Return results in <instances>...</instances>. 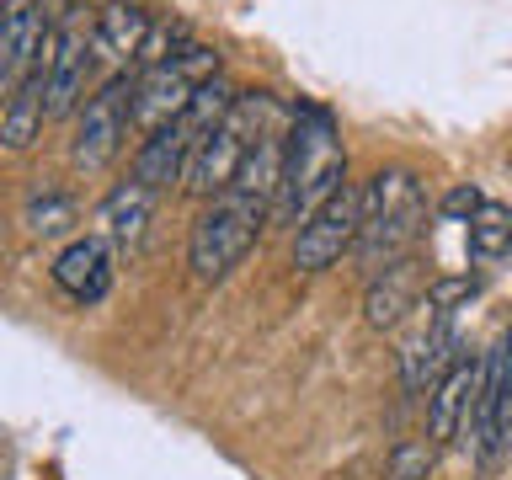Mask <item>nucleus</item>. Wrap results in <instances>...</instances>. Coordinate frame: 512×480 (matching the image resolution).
<instances>
[{"label": "nucleus", "mask_w": 512, "mask_h": 480, "mask_svg": "<svg viewBox=\"0 0 512 480\" xmlns=\"http://www.w3.org/2000/svg\"><path fill=\"white\" fill-rule=\"evenodd\" d=\"M336 187H347V150L336 139L331 112L299 107L283 134V176H278V198H272V219L299 230Z\"/></svg>", "instance_id": "nucleus-1"}, {"label": "nucleus", "mask_w": 512, "mask_h": 480, "mask_svg": "<svg viewBox=\"0 0 512 480\" xmlns=\"http://www.w3.org/2000/svg\"><path fill=\"white\" fill-rule=\"evenodd\" d=\"M358 203H363V224H358L352 251H358V262L368 272H379L395 256H406V246L422 235L427 198H422V182L406 166H384L358 187Z\"/></svg>", "instance_id": "nucleus-2"}, {"label": "nucleus", "mask_w": 512, "mask_h": 480, "mask_svg": "<svg viewBox=\"0 0 512 480\" xmlns=\"http://www.w3.org/2000/svg\"><path fill=\"white\" fill-rule=\"evenodd\" d=\"M267 128H278V102H272L267 91H240L235 107L224 112V123L208 139H198V150H192V160H187L182 182H187L192 198L214 203L219 192L235 182L240 160H246V150L267 134Z\"/></svg>", "instance_id": "nucleus-3"}, {"label": "nucleus", "mask_w": 512, "mask_h": 480, "mask_svg": "<svg viewBox=\"0 0 512 480\" xmlns=\"http://www.w3.org/2000/svg\"><path fill=\"white\" fill-rule=\"evenodd\" d=\"M272 219L267 203L246 198V192L224 187L214 203L198 214V224H192L187 235V267L198 283H219L230 278V272L246 262V251L256 246V235H262V224Z\"/></svg>", "instance_id": "nucleus-4"}, {"label": "nucleus", "mask_w": 512, "mask_h": 480, "mask_svg": "<svg viewBox=\"0 0 512 480\" xmlns=\"http://www.w3.org/2000/svg\"><path fill=\"white\" fill-rule=\"evenodd\" d=\"M219 75V54L203 43H187L176 59L155 64V70H139L134 75V128H160V123H176L192 102V91L203 86V80Z\"/></svg>", "instance_id": "nucleus-5"}, {"label": "nucleus", "mask_w": 512, "mask_h": 480, "mask_svg": "<svg viewBox=\"0 0 512 480\" xmlns=\"http://www.w3.org/2000/svg\"><path fill=\"white\" fill-rule=\"evenodd\" d=\"M128 128H134V75H107L102 86L86 96L75 118V139H70V160L80 171H102L118 160Z\"/></svg>", "instance_id": "nucleus-6"}, {"label": "nucleus", "mask_w": 512, "mask_h": 480, "mask_svg": "<svg viewBox=\"0 0 512 480\" xmlns=\"http://www.w3.org/2000/svg\"><path fill=\"white\" fill-rule=\"evenodd\" d=\"M507 438H512V326L502 331V342L480 358V395H475V411H470V422H464L459 443L475 448L480 464H496Z\"/></svg>", "instance_id": "nucleus-7"}, {"label": "nucleus", "mask_w": 512, "mask_h": 480, "mask_svg": "<svg viewBox=\"0 0 512 480\" xmlns=\"http://www.w3.org/2000/svg\"><path fill=\"white\" fill-rule=\"evenodd\" d=\"M358 224H363V203H358V187L347 182V187H336L331 198L294 230V267L299 272L336 267L352 251V240H358Z\"/></svg>", "instance_id": "nucleus-8"}, {"label": "nucleus", "mask_w": 512, "mask_h": 480, "mask_svg": "<svg viewBox=\"0 0 512 480\" xmlns=\"http://www.w3.org/2000/svg\"><path fill=\"white\" fill-rule=\"evenodd\" d=\"M48 272H54L59 294H70L75 304H102L112 278H118V251H112L102 235H80V240H70V246L54 256Z\"/></svg>", "instance_id": "nucleus-9"}, {"label": "nucleus", "mask_w": 512, "mask_h": 480, "mask_svg": "<svg viewBox=\"0 0 512 480\" xmlns=\"http://www.w3.org/2000/svg\"><path fill=\"white\" fill-rule=\"evenodd\" d=\"M475 395H480V358H459L448 363V374L427 390V443H454L464 422L475 411Z\"/></svg>", "instance_id": "nucleus-10"}, {"label": "nucleus", "mask_w": 512, "mask_h": 480, "mask_svg": "<svg viewBox=\"0 0 512 480\" xmlns=\"http://www.w3.org/2000/svg\"><path fill=\"white\" fill-rule=\"evenodd\" d=\"M86 75H91V38L80 27H59L48 43V75H43V102L48 118H70L86 96Z\"/></svg>", "instance_id": "nucleus-11"}, {"label": "nucleus", "mask_w": 512, "mask_h": 480, "mask_svg": "<svg viewBox=\"0 0 512 480\" xmlns=\"http://www.w3.org/2000/svg\"><path fill=\"white\" fill-rule=\"evenodd\" d=\"M422 304V267L411 262V256H395L390 267L374 272V283H368L363 294V320L374 331H390L406 320V310H416Z\"/></svg>", "instance_id": "nucleus-12"}, {"label": "nucleus", "mask_w": 512, "mask_h": 480, "mask_svg": "<svg viewBox=\"0 0 512 480\" xmlns=\"http://www.w3.org/2000/svg\"><path fill=\"white\" fill-rule=\"evenodd\" d=\"M459 358V331H454V315H427V331H416L406 352H400V374H406V390L411 395H422L432 390L443 374H448V363Z\"/></svg>", "instance_id": "nucleus-13"}, {"label": "nucleus", "mask_w": 512, "mask_h": 480, "mask_svg": "<svg viewBox=\"0 0 512 480\" xmlns=\"http://www.w3.org/2000/svg\"><path fill=\"white\" fill-rule=\"evenodd\" d=\"M150 214H155V192L139 187V182H118L102 203H96V214H91L96 230L91 235H102L112 251H134L139 240H144Z\"/></svg>", "instance_id": "nucleus-14"}, {"label": "nucleus", "mask_w": 512, "mask_h": 480, "mask_svg": "<svg viewBox=\"0 0 512 480\" xmlns=\"http://www.w3.org/2000/svg\"><path fill=\"white\" fill-rule=\"evenodd\" d=\"M155 16L139 6V0H107L91 22V59L102 64H134L144 32H150Z\"/></svg>", "instance_id": "nucleus-15"}, {"label": "nucleus", "mask_w": 512, "mask_h": 480, "mask_svg": "<svg viewBox=\"0 0 512 480\" xmlns=\"http://www.w3.org/2000/svg\"><path fill=\"white\" fill-rule=\"evenodd\" d=\"M187 160H192V139L182 123H160L144 134V144L134 150V182L150 187V192H166L187 176Z\"/></svg>", "instance_id": "nucleus-16"}, {"label": "nucleus", "mask_w": 512, "mask_h": 480, "mask_svg": "<svg viewBox=\"0 0 512 480\" xmlns=\"http://www.w3.org/2000/svg\"><path fill=\"white\" fill-rule=\"evenodd\" d=\"M43 75H48V54L11 86V102H6V112H0V144H6V150H27V144L43 134V118H48Z\"/></svg>", "instance_id": "nucleus-17"}, {"label": "nucleus", "mask_w": 512, "mask_h": 480, "mask_svg": "<svg viewBox=\"0 0 512 480\" xmlns=\"http://www.w3.org/2000/svg\"><path fill=\"white\" fill-rule=\"evenodd\" d=\"M235 96H240V91H235V86H230V80H224V75H214V80H203V86L192 91V102H187V112H182V118H176V123L187 128L192 150H198V139H208V134H214V128L224 123V112L235 107Z\"/></svg>", "instance_id": "nucleus-18"}, {"label": "nucleus", "mask_w": 512, "mask_h": 480, "mask_svg": "<svg viewBox=\"0 0 512 480\" xmlns=\"http://www.w3.org/2000/svg\"><path fill=\"white\" fill-rule=\"evenodd\" d=\"M470 256L475 262H502V256H512V208L486 203L470 219Z\"/></svg>", "instance_id": "nucleus-19"}, {"label": "nucleus", "mask_w": 512, "mask_h": 480, "mask_svg": "<svg viewBox=\"0 0 512 480\" xmlns=\"http://www.w3.org/2000/svg\"><path fill=\"white\" fill-rule=\"evenodd\" d=\"M27 230L32 235H43V240H54V235H64V230H70V224L80 219V208H75V198H70V192H54V187H48V192H38V198H32L27 203Z\"/></svg>", "instance_id": "nucleus-20"}, {"label": "nucleus", "mask_w": 512, "mask_h": 480, "mask_svg": "<svg viewBox=\"0 0 512 480\" xmlns=\"http://www.w3.org/2000/svg\"><path fill=\"white\" fill-rule=\"evenodd\" d=\"M182 48H187V27H182V22H150V32H144L134 64H139V70H155V64L176 59Z\"/></svg>", "instance_id": "nucleus-21"}, {"label": "nucleus", "mask_w": 512, "mask_h": 480, "mask_svg": "<svg viewBox=\"0 0 512 480\" xmlns=\"http://www.w3.org/2000/svg\"><path fill=\"white\" fill-rule=\"evenodd\" d=\"M475 299V278H432L422 288V304L416 310H427V315H459V304H470Z\"/></svg>", "instance_id": "nucleus-22"}, {"label": "nucleus", "mask_w": 512, "mask_h": 480, "mask_svg": "<svg viewBox=\"0 0 512 480\" xmlns=\"http://www.w3.org/2000/svg\"><path fill=\"white\" fill-rule=\"evenodd\" d=\"M432 464H438V448H432V443H395L390 480H427Z\"/></svg>", "instance_id": "nucleus-23"}, {"label": "nucleus", "mask_w": 512, "mask_h": 480, "mask_svg": "<svg viewBox=\"0 0 512 480\" xmlns=\"http://www.w3.org/2000/svg\"><path fill=\"white\" fill-rule=\"evenodd\" d=\"M480 208H486L480 187H475V182H459V187H448V192H443L438 214H443V219H464V224H470V219L480 214Z\"/></svg>", "instance_id": "nucleus-24"}, {"label": "nucleus", "mask_w": 512, "mask_h": 480, "mask_svg": "<svg viewBox=\"0 0 512 480\" xmlns=\"http://www.w3.org/2000/svg\"><path fill=\"white\" fill-rule=\"evenodd\" d=\"M11 86H16V80H11L6 70H0V112H6V102H11Z\"/></svg>", "instance_id": "nucleus-25"}]
</instances>
